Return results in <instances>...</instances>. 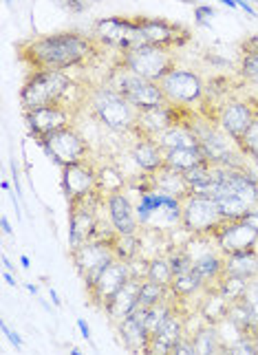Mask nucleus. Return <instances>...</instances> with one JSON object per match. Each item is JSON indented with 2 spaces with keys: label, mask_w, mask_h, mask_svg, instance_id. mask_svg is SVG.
<instances>
[{
  "label": "nucleus",
  "mask_w": 258,
  "mask_h": 355,
  "mask_svg": "<svg viewBox=\"0 0 258 355\" xmlns=\"http://www.w3.org/2000/svg\"><path fill=\"white\" fill-rule=\"evenodd\" d=\"M95 42H100L95 35L62 31L22 42L18 51L31 71H67L86 62L97 51Z\"/></svg>",
  "instance_id": "obj_1"
},
{
  "label": "nucleus",
  "mask_w": 258,
  "mask_h": 355,
  "mask_svg": "<svg viewBox=\"0 0 258 355\" xmlns=\"http://www.w3.org/2000/svg\"><path fill=\"white\" fill-rule=\"evenodd\" d=\"M73 89V82L64 71H33L20 91V102L24 111L62 104Z\"/></svg>",
  "instance_id": "obj_2"
},
{
  "label": "nucleus",
  "mask_w": 258,
  "mask_h": 355,
  "mask_svg": "<svg viewBox=\"0 0 258 355\" xmlns=\"http://www.w3.org/2000/svg\"><path fill=\"white\" fill-rule=\"evenodd\" d=\"M91 108L102 124L115 132H132L135 121H137V108H135L124 95L115 89L102 87L93 91Z\"/></svg>",
  "instance_id": "obj_3"
},
{
  "label": "nucleus",
  "mask_w": 258,
  "mask_h": 355,
  "mask_svg": "<svg viewBox=\"0 0 258 355\" xmlns=\"http://www.w3.org/2000/svg\"><path fill=\"white\" fill-rule=\"evenodd\" d=\"M121 67L137 73L141 78H148L153 82H162L168 73L175 69V55L170 49L155 46V44H141L121 51Z\"/></svg>",
  "instance_id": "obj_4"
},
{
  "label": "nucleus",
  "mask_w": 258,
  "mask_h": 355,
  "mask_svg": "<svg viewBox=\"0 0 258 355\" xmlns=\"http://www.w3.org/2000/svg\"><path fill=\"white\" fill-rule=\"evenodd\" d=\"M225 223L218 203L212 197H190L183 199L181 205V227L192 236H214V232Z\"/></svg>",
  "instance_id": "obj_5"
},
{
  "label": "nucleus",
  "mask_w": 258,
  "mask_h": 355,
  "mask_svg": "<svg viewBox=\"0 0 258 355\" xmlns=\"http://www.w3.org/2000/svg\"><path fill=\"white\" fill-rule=\"evenodd\" d=\"M110 89H115L119 95H124L126 100L137 108V111H144V108L168 102L162 87H159V82L141 78V76H137V73H132L124 67L115 73V80H113V84H110Z\"/></svg>",
  "instance_id": "obj_6"
},
{
  "label": "nucleus",
  "mask_w": 258,
  "mask_h": 355,
  "mask_svg": "<svg viewBox=\"0 0 258 355\" xmlns=\"http://www.w3.org/2000/svg\"><path fill=\"white\" fill-rule=\"evenodd\" d=\"M71 256H73V263H76L80 278L84 280L86 291L95 285V280L100 278L106 265L113 259H117L113 252V245L108 241H89L80 245V248L71 250Z\"/></svg>",
  "instance_id": "obj_7"
},
{
  "label": "nucleus",
  "mask_w": 258,
  "mask_h": 355,
  "mask_svg": "<svg viewBox=\"0 0 258 355\" xmlns=\"http://www.w3.org/2000/svg\"><path fill=\"white\" fill-rule=\"evenodd\" d=\"M100 199V192L91 194L89 199L69 203V245L71 250L89 243L97 236L100 218L95 214V203Z\"/></svg>",
  "instance_id": "obj_8"
},
{
  "label": "nucleus",
  "mask_w": 258,
  "mask_h": 355,
  "mask_svg": "<svg viewBox=\"0 0 258 355\" xmlns=\"http://www.w3.org/2000/svg\"><path fill=\"white\" fill-rule=\"evenodd\" d=\"M40 146L60 168L86 162V155H89V144L73 128H64L49 135V137L40 139Z\"/></svg>",
  "instance_id": "obj_9"
},
{
  "label": "nucleus",
  "mask_w": 258,
  "mask_h": 355,
  "mask_svg": "<svg viewBox=\"0 0 258 355\" xmlns=\"http://www.w3.org/2000/svg\"><path fill=\"white\" fill-rule=\"evenodd\" d=\"M95 38L100 40L102 44L115 46L119 51H128V49L141 46V31L137 20L130 18H102L95 22Z\"/></svg>",
  "instance_id": "obj_10"
},
{
  "label": "nucleus",
  "mask_w": 258,
  "mask_h": 355,
  "mask_svg": "<svg viewBox=\"0 0 258 355\" xmlns=\"http://www.w3.org/2000/svg\"><path fill=\"white\" fill-rule=\"evenodd\" d=\"M166 100L172 104H181V106H190L194 102H199L203 97V82L199 76L192 71H181V69H172L166 78L159 82Z\"/></svg>",
  "instance_id": "obj_11"
},
{
  "label": "nucleus",
  "mask_w": 258,
  "mask_h": 355,
  "mask_svg": "<svg viewBox=\"0 0 258 355\" xmlns=\"http://www.w3.org/2000/svg\"><path fill=\"white\" fill-rule=\"evenodd\" d=\"M135 20H137V24H139L144 44L172 49V46L186 44L190 40V31L186 27H181V24L168 22L162 18H146V16H137Z\"/></svg>",
  "instance_id": "obj_12"
},
{
  "label": "nucleus",
  "mask_w": 258,
  "mask_h": 355,
  "mask_svg": "<svg viewBox=\"0 0 258 355\" xmlns=\"http://www.w3.org/2000/svg\"><path fill=\"white\" fill-rule=\"evenodd\" d=\"M132 276V269H130V263L121 261V259H113L106 269L100 274V278L95 280V285L89 289V296L91 300L97 304L100 309H104L106 304L110 302V298L115 296V293L126 285V280Z\"/></svg>",
  "instance_id": "obj_13"
},
{
  "label": "nucleus",
  "mask_w": 258,
  "mask_h": 355,
  "mask_svg": "<svg viewBox=\"0 0 258 355\" xmlns=\"http://www.w3.org/2000/svg\"><path fill=\"white\" fill-rule=\"evenodd\" d=\"M24 119H27V128L35 139H44L49 135H53L58 130L71 128L73 115L69 113V108L62 104L55 106H44L35 108V111H24Z\"/></svg>",
  "instance_id": "obj_14"
},
{
  "label": "nucleus",
  "mask_w": 258,
  "mask_h": 355,
  "mask_svg": "<svg viewBox=\"0 0 258 355\" xmlns=\"http://www.w3.org/2000/svg\"><path fill=\"white\" fill-rule=\"evenodd\" d=\"M62 188L69 203L89 199L97 192V173L91 164L80 162L62 168Z\"/></svg>",
  "instance_id": "obj_15"
},
{
  "label": "nucleus",
  "mask_w": 258,
  "mask_h": 355,
  "mask_svg": "<svg viewBox=\"0 0 258 355\" xmlns=\"http://www.w3.org/2000/svg\"><path fill=\"white\" fill-rule=\"evenodd\" d=\"M212 239L216 241L221 254L227 256V254L254 250V243L258 239V232L252 225L245 223V221H225L223 225H221L214 232Z\"/></svg>",
  "instance_id": "obj_16"
},
{
  "label": "nucleus",
  "mask_w": 258,
  "mask_h": 355,
  "mask_svg": "<svg viewBox=\"0 0 258 355\" xmlns=\"http://www.w3.org/2000/svg\"><path fill=\"white\" fill-rule=\"evenodd\" d=\"M106 210H108V218H110V225L115 227L117 234H137V212L135 207L130 205L128 197L124 192H113L106 197Z\"/></svg>",
  "instance_id": "obj_17"
},
{
  "label": "nucleus",
  "mask_w": 258,
  "mask_h": 355,
  "mask_svg": "<svg viewBox=\"0 0 258 355\" xmlns=\"http://www.w3.org/2000/svg\"><path fill=\"white\" fill-rule=\"evenodd\" d=\"M141 283L144 278L141 276H130L126 280V285L121 287L113 298H110V302L104 307L106 315L113 320L115 324H119L124 318H128L135 307L139 304V289H141Z\"/></svg>",
  "instance_id": "obj_18"
},
{
  "label": "nucleus",
  "mask_w": 258,
  "mask_h": 355,
  "mask_svg": "<svg viewBox=\"0 0 258 355\" xmlns=\"http://www.w3.org/2000/svg\"><path fill=\"white\" fill-rule=\"evenodd\" d=\"M256 121V111L248 102H232L221 111L218 124L223 128L225 135H230L232 139L239 141L245 132L250 130V126Z\"/></svg>",
  "instance_id": "obj_19"
},
{
  "label": "nucleus",
  "mask_w": 258,
  "mask_h": 355,
  "mask_svg": "<svg viewBox=\"0 0 258 355\" xmlns=\"http://www.w3.org/2000/svg\"><path fill=\"white\" fill-rule=\"evenodd\" d=\"M132 159L146 175H153L159 168L166 166V150L159 146L157 139L139 137L137 144L132 146Z\"/></svg>",
  "instance_id": "obj_20"
},
{
  "label": "nucleus",
  "mask_w": 258,
  "mask_h": 355,
  "mask_svg": "<svg viewBox=\"0 0 258 355\" xmlns=\"http://www.w3.org/2000/svg\"><path fill=\"white\" fill-rule=\"evenodd\" d=\"M186 336V329H183V320L177 311H172L168 315V320L159 327V331L155 336H150L148 342V353H170L175 342L179 338Z\"/></svg>",
  "instance_id": "obj_21"
},
{
  "label": "nucleus",
  "mask_w": 258,
  "mask_h": 355,
  "mask_svg": "<svg viewBox=\"0 0 258 355\" xmlns=\"http://www.w3.org/2000/svg\"><path fill=\"white\" fill-rule=\"evenodd\" d=\"M150 181H153V188L168 192L181 201L192 194L188 181H186V175L179 173V170H175V168H170V166H164V168H159L157 173H153Z\"/></svg>",
  "instance_id": "obj_22"
},
{
  "label": "nucleus",
  "mask_w": 258,
  "mask_h": 355,
  "mask_svg": "<svg viewBox=\"0 0 258 355\" xmlns=\"http://www.w3.org/2000/svg\"><path fill=\"white\" fill-rule=\"evenodd\" d=\"M119 336L121 340H124V345L126 349L130 351H144V353H148V342H150V334H148V329H146L144 320L137 315H128L124 318L119 324Z\"/></svg>",
  "instance_id": "obj_23"
},
{
  "label": "nucleus",
  "mask_w": 258,
  "mask_h": 355,
  "mask_svg": "<svg viewBox=\"0 0 258 355\" xmlns=\"http://www.w3.org/2000/svg\"><path fill=\"white\" fill-rule=\"evenodd\" d=\"M159 146L164 150H175V148H199V137L190 128V124H177L168 128L162 137H157Z\"/></svg>",
  "instance_id": "obj_24"
},
{
  "label": "nucleus",
  "mask_w": 258,
  "mask_h": 355,
  "mask_svg": "<svg viewBox=\"0 0 258 355\" xmlns=\"http://www.w3.org/2000/svg\"><path fill=\"white\" fill-rule=\"evenodd\" d=\"M223 272L232 274V276H239V278H245V280H252L258 276V256L254 254V250L227 254Z\"/></svg>",
  "instance_id": "obj_25"
},
{
  "label": "nucleus",
  "mask_w": 258,
  "mask_h": 355,
  "mask_svg": "<svg viewBox=\"0 0 258 355\" xmlns=\"http://www.w3.org/2000/svg\"><path fill=\"white\" fill-rule=\"evenodd\" d=\"M223 267H225V256L207 252V254L199 256V259H194L192 272L199 276L207 287H210L221 278V274H223Z\"/></svg>",
  "instance_id": "obj_26"
},
{
  "label": "nucleus",
  "mask_w": 258,
  "mask_h": 355,
  "mask_svg": "<svg viewBox=\"0 0 258 355\" xmlns=\"http://www.w3.org/2000/svg\"><path fill=\"white\" fill-rule=\"evenodd\" d=\"M207 159L201 153V148H175L166 150V166L179 170V173H188V170L205 164Z\"/></svg>",
  "instance_id": "obj_27"
},
{
  "label": "nucleus",
  "mask_w": 258,
  "mask_h": 355,
  "mask_svg": "<svg viewBox=\"0 0 258 355\" xmlns=\"http://www.w3.org/2000/svg\"><path fill=\"white\" fill-rule=\"evenodd\" d=\"M207 285L203 280L196 276L194 272H186V274H175L170 280V293L179 300H186V298H192L196 291L205 289Z\"/></svg>",
  "instance_id": "obj_28"
},
{
  "label": "nucleus",
  "mask_w": 258,
  "mask_h": 355,
  "mask_svg": "<svg viewBox=\"0 0 258 355\" xmlns=\"http://www.w3.org/2000/svg\"><path fill=\"white\" fill-rule=\"evenodd\" d=\"M192 342H194V351L196 353H218V351H225V345L223 340L218 336V329L214 324H207V327H201L199 331L192 336Z\"/></svg>",
  "instance_id": "obj_29"
},
{
  "label": "nucleus",
  "mask_w": 258,
  "mask_h": 355,
  "mask_svg": "<svg viewBox=\"0 0 258 355\" xmlns=\"http://www.w3.org/2000/svg\"><path fill=\"white\" fill-rule=\"evenodd\" d=\"M170 296L172 293L168 285L157 283L153 278H144L141 289H139V304H144V307H155V304L168 302Z\"/></svg>",
  "instance_id": "obj_30"
},
{
  "label": "nucleus",
  "mask_w": 258,
  "mask_h": 355,
  "mask_svg": "<svg viewBox=\"0 0 258 355\" xmlns=\"http://www.w3.org/2000/svg\"><path fill=\"white\" fill-rule=\"evenodd\" d=\"M248 283L250 280H245V278H239V276H232V274H221V278L216 280V283L212 287H216L223 296L232 302H239L243 300L245 296V291H248Z\"/></svg>",
  "instance_id": "obj_31"
},
{
  "label": "nucleus",
  "mask_w": 258,
  "mask_h": 355,
  "mask_svg": "<svg viewBox=\"0 0 258 355\" xmlns=\"http://www.w3.org/2000/svg\"><path fill=\"white\" fill-rule=\"evenodd\" d=\"M218 210L223 214L225 221H243V216L250 212V205L237 194H225V197H216Z\"/></svg>",
  "instance_id": "obj_32"
},
{
  "label": "nucleus",
  "mask_w": 258,
  "mask_h": 355,
  "mask_svg": "<svg viewBox=\"0 0 258 355\" xmlns=\"http://www.w3.org/2000/svg\"><path fill=\"white\" fill-rule=\"evenodd\" d=\"M110 245H113V252H115L117 259L126 261V263H132L139 254L137 234H117Z\"/></svg>",
  "instance_id": "obj_33"
},
{
  "label": "nucleus",
  "mask_w": 258,
  "mask_h": 355,
  "mask_svg": "<svg viewBox=\"0 0 258 355\" xmlns=\"http://www.w3.org/2000/svg\"><path fill=\"white\" fill-rule=\"evenodd\" d=\"M172 267H170V261L166 259H155L148 267H146V278H153L157 283L162 285H168L170 287V280H172Z\"/></svg>",
  "instance_id": "obj_34"
},
{
  "label": "nucleus",
  "mask_w": 258,
  "mask_h": 355,
  "mask_svg": "<svg viewBox=\"0 0 258 355\" xmlns=\"http://www.w3.org/2000/svg\"><path fill=\"white\" fill-rule=\"evenodd\" d=\"M237 144L241 146V150L245 155H250V157L258 153V119L254 121V124L250 126V130L245 132Z\"/></svg>",
  "instance_id": "obj_35"
},
{
  "label": "nucleus",
  "mask_w": 258,
  "mask_h": 355,
  "mask_svg": "<svg viewBox=\"0 0 258 355\" xmlns=\"http://www.w3.org/2000/svg\"><path fill=\"white\" fill-rule=\"evenodd\" d=\"M170 267H172V274H186V272H192V265H194V259L188 254V252H175L170 256Z\"/></svg>",
  "instance_id": "obj_36"
},
{
  "label": "nucleus",
  "mask_w": 258,
  "mask_h": 355,
  "mask_svg": "<svg viewBox=\"0 0 258 355\" xmlns=\"http://www.w3.org/2000/svg\"><path fill=\"white\" fill-rule=\"evenodd\" d=\"M241 76L258 84V53H245L241 60Z\"/></svg>",
  "instance_id": "obj_37"
},
{
  "label": "nucleus",
  "mask_w": 258,
  "mask_h": 355,
  "mask_svg": "<svg viewBox=\"0 0 258 355\" xmlns=\"http://www.w3.org/2000/svg\"><path fill=\"white\" fill-rule=\"evenodd\" d=\"M170 353H179V355H190V353H196V351H194V342H192V338H188V336L179 338V340L175 342V347H172V351H170Z\"/></svg>",
  "instance_id": "obj_38"
},
{
  "label": "nucleus",
  "mask_w": 258,
  "mask_h": 355,
  "mask_svg": "<svg viewBox=\"0 0 258 355\" xmlns=\"http://www.w3.org/2000/svg\"><path fill=\"white\" fill-rule=\"evenodd\" d=\"M53 3L58 7H62L64 11H69V14H82L86 7L84 0H53Z\"/></svg>",
  "instance_id": "obj_39"
},
{
  "label": "nucleus",
  "mask_w": 258,
  "mask_h": 355,
  "mask_svg": "<svg viewBox=\"0 0 258 355\" xmlns=\"http://www.w3.org/2000/svg\"><path fill=\"white\" fill-rule=\"evenodd\" d=\"M212 16H214L212 7H196L194 9V18H196V22H199V24H210Z\"/></svg>",
  "instance_id": "obj_40"
},
{
  "label": "nucleus",
  "mask_w": 258,
  "mask_h": 355,
  "mask_svg": "<svg viewBox=\"0 0 258 355\" xmlns=\"http://www.w3.org/2000/svg\"><path fill=\"white\" fill-rule=\"evenodd\" d=\"M0 329H3V334H5V336L9 338V342H11V345H14V347H16V349L20 351V349H22V338H20V336H18L16 331H11V329L7 327V322H0Z\"/></svg>",
  "instance_id": "obj_41"
},
{
  "label": "nucleus",
  "mask_w": 258,
  "mask_h": 355,
  "mask_svg": "<svg viewBox=\"0 0 258 355\" xmlns=\"http://www.w3.org/2000/svg\"><path fill=\"white\" fill-rule=\"evenodd\" d=\"M243 221L248 223V225H252L258 232V207H250V212L243 216Z\"/></svg>",
  "instance_id": "obj_42"
},
{
  "label": "nucleus",
  "mask_w": 258,
  "mask_h": 355,
  "mask_svg": "<svg viewBox=\"0 0 258 355\" xmlns=\"http://www.w3.org/2000/svg\"><path fill=\"white\" fill-rule=\"evenodd\" d=\"M78 327H80L82 336H84L86 340H89V338H91V329H89V324H86V322L82 320V318H80V320H78Z\"/></svg>",
  "instance_id": "obj_43"
},
{
  "label": "nucleus",
  "mask_w": 258,
  "mask_h": 355,
  "mask_svg": "<svg viewBox=\"0 0 258 355\" xmlns=\"http://www.w3.org/2000/svg\"><path fill=\"white\" fill-rule=\"evenodd\" d=\"M3 278L7 280V285H11V287H16V285H18V280H16L14 276H11V274L7 272V269H5V272H3Z\"/></svg>",
  "instance_id": "obj_44"
},
{
  "label": "nucleus",
  "mask_w": 258,
  "mask_h": 355,
  "mask_svg": "<svg viewBox=\"0 0 258 355\" xmlns=\"http://www.w3.org/2000/svg\"><path fill=\"white\" fill-rule=\"evenodd\" d=\"M0 223H3V232H5V234H11V232H14V230H11V223H9L7 216L0 218Z\"/></svg>",
  "instance_id": "obj_45"
},
{
  "label": "nucleus",
  "mask_w": 258,
  "mask_h": 355,
  "mask_svg": "<svg viewBox=\"0 0 258 355\" xmlns=\"http://www.w3.org/2000/svg\"><path fill=\"white\" fill-rule=\"evenodd\" d=\"M3 265H5V269H7V272H11V269H14V265L9 263V259H7V256H3Z\"/></svg>",
  "instance_id": "obj_46"
},
{
  "label": "nucleus",
  "mask_w": 258,
  "mask_h": 355,
  "mask_svg": "<svg viewBox=\"0 0 258 355\" xmlns=\"http://www.w3.org/2000/svg\"><path fill=\"white\" fill-rule=\"evenodd\" d=\"M51 300H53V304H55V307H60V304H62V302H60V298H58V293L51 289Z\"/></svg>",
  "instance_id": "obj_47"
},
{
  "label": "nucleus",
  "mask_w": 258,
  "mask_h": 355,
  "mask_svg": "<svg viewBox=\"0 0 258 355\" xmlns=\"http://www.w3.org/2000/svg\"><path fill=\"white\" fill-rule=\"evenodd\" d=\"M221 3L227 5V7H239V5H237V0H221Z\"/></svg>",
  "instance_id": "obj_48"
},
{
  "label": "nucleus",
  "mask_w": 258,
  "mask_h": 355,
  "mask_svg": "<svg viewBox=\"0 0 258 355\" xmlns=\"http://www.w3.org/2000/svg\"><path fill=\"white\" fill-rule=\"evenodd\" d=\"M20 263H22V267H29V259H27V256H20Z\"/></svg>",
  "instance_id": "obj_49"
},
{
  "label": "nucleus",
  "mask_w": 258,
  "mask_h": 355,
  "mask_svg": "<svg viewBox=\"0 0 258 355\" xmlns=\"http://www.w3.org/2000/svg\"><path fill=\"white\" fill-rule=\"evenodd\" d=\"M254 254L258 256V239H256V243H254Z\"/></svg>",
  "instance_id": "obj_50"
},
{
  "label": "nucleus",
  "mask_w": 258,
  "mask_h": 355,
  "mask_svg": "<svg viewBox=\"0 0 258 355\" xmlns=\"http://www.w3.org/2000/svg\"><path fill=\"white\" fill-rule=\"evenodd\" d=\"M252 159H254V164L258 166V153H256V155H252Z\"/></svg>",
  "instance_id": "obj_51"
},
{
  "label": "nucleus",
  "mask_w": 258,
  "mask_h": 355,
  "mask_svg": "<svg viewBox=\"0 0 258 355\" xmlns=\"http://www.w3.org/2000/svg\"><path fill=\"white\" fill-rule=\"evenodd\" d=\"M181 3H188V5H190V3H192V0H181Z\"/></svg>",
  "instance_id": "obj_52"
},
{
  "label": "nucleus",
  "mask_w": 258,
  "mask_h": 355,
  "mask_svg": "<svg viewBox=\"0 0 258 355\" xmlns=\"http://www.w3.org/2000/svg\"><path fill=\"white\" fill-rule=\"evenodd\" d=\"M7 3H9V5H14V0H7Z\"/></svg>",
  "instance_id": "obj_53"
},
{
  "label": "nucleus",
  "mask_w": 258,
  "mask_h": 355,
  "mask_svg": "<svg viewBox=\"0 0 258 355\" xmlns=\"http://www.w3.org/2000/svg\"><path fill=\"white\" fill-rule=\"evenodd\" d=\"M93 3H97V0H93Z\"/></svg>",
  "instance_id": "obj_54"
}]
</instances>
